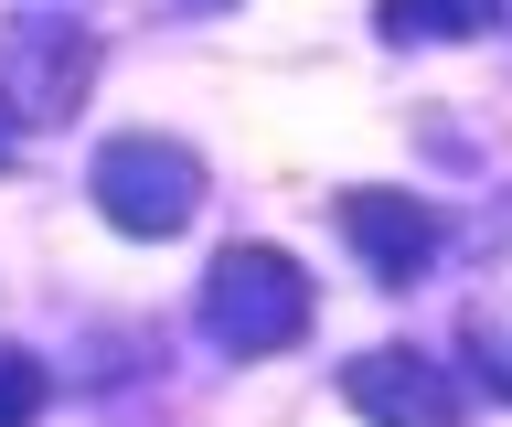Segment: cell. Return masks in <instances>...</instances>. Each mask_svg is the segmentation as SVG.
Returning <instances> with one entry per match:
<instances>
[{"instance_id": "9c48e42d", "label": "cell", "mask_w": 512, "mask_h": 427, "mask_svg": "<svg viewBox=\"0 0 512 427\" xmlns=\"http://www.w3.org/2000/svg\"><path fill=\"white\" fill-rule=\"evenodd\" d=\"M491 22H502V33H512V0H491Z\"/></svg>"}, {"instance_id": "8992f818", "label": "cell", "mask_w": 512, "mask_h": 427, "mask_svg": "<svg viewBox=\"0 0 512 427\" xmlns=\"http://www.w3.org/2000/svg\"><path fill=\"white\" fill-rule=\"evenodd\" d=\"M374 33L384 43H470V33H491V0H374Z\"/></svg>"}, {"instance_id": "5b68a950", "label": "cell", "mask_w": 512, "mask_h": 427, "mask_svg": "<svg viewBox=\"0 0 512 427\" xmlns=\"http://www.w3.org/2000/svg\"><path fill=\"white\" fill-rule=\"evenodd\" d=\"M331 214H342L352 257L374 267L384 289H416V278L438 267V214H427V203H416V193H374V182H363V193H342V203H331Z\"/></svg>"}, {"instance_id": "52a82bcc", "label": "cell", "mask_w": 512, "mask_h": 427, "mask_svg": "<svg viewBox=\"0 0 512 427\" xmlns=\"http://www.w3.org/2000/svg\"><path fill=\"white\" fill-rule=\"evenodd\" d=\"M43 395H54V385H43V363H32L22 342H0V427H32V417H43Z\"/></svg>"}, {"instance_id": "277c9868", "label": "cell", "mask_w": 512, "mask_h": 427, "mask_svg": "<svg viewBox=\"0 0 512 427\" xmlns=\"http://www.w3.org/2000/svg\"><path fill=\"white\" fill-rule=\"evenodd\" d=\"M342 406H352L363 427H470L459 385H448L416 342H374V353H352V363H342Z\"/></svg>"}, {"instance_id": "6da1fadb", "label": "cell", "mask_w": 512, "mask_h": 427, "mask_svg": "<svg viewBox=\"0 0 512 427\" xmlns=\"http://www.w3.org/2000/svg\"><path fill=\"white\" fill-rule=\"evenodd\" d=\"M203 342L235 363H267L288 342H310V267L288 257V246H224L203 267Z\"/></svg>"}, {"instance_id": "30bf717a", "label": "cell", "mask_w": 512, "mask_h": 427, "mask_svg": "<svg viewBox=\"0 0 512 427\" xmlns=\"http://www.w3.org/2000/svg\"><path fill=\"white\" fill-rule=\"evenodd\" d=\"M182 11H224V0H182Z\"/></svg>"}, {"instance_id": "ba28073f", "label": "cell", "mask_w": 512, "mask_h": 427, "mask_svg": "<svg viewBox=\"0 0 512 427\" xmlns=\"http://www.w3.org/2000/svg\"><path fill=\"white\" fill-rule=\"evenodd\" d=\"M470 363L491 374V395H512V321H470Z\"/></svg>"}, {"instance_id": "3957f363", "label": "cell", "mask_w": 512, "mask_h": 427, "mask_svg": "<svg viewBox=\"0 0 512 427\" xmlns=\"http://www.w3.org/2000/svg\"><path fill=\"white\" fill-rule=\"evenodd\" d=\"M96 86V43L75 33V22H11L0 33V107L22 118V129H64L75 118V97Z\"/></svg>"}, {"instance_id": "7a4b0ae2", "label": "cell", "mask_w": 512, "mask_h": 427, "mask_svg": "<svg viewBox=\"0 0 512 427\" xmlns=\"http://www.w3.org/2000/svg\"><path fill=\"white\" fill-rule=\"evenodd\" d=\"M86 193H96V214L118 235H182L203 214V161H192L182 139H160V129H128V139L96 150Z\"/></svg>"}]
</instances>
